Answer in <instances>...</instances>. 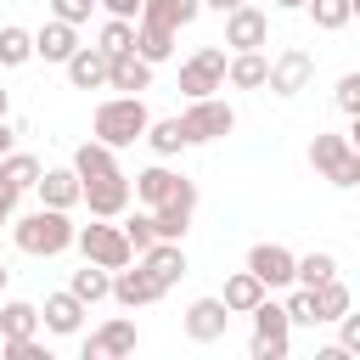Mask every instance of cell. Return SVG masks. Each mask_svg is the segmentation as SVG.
Masks as SVG:
<instances>
[{"instance_id": "6da1fadb", "label": "cell", "mask_w": 360, "mask_h": 360, "mask_svg": "<svg viewBox=\"0 0 360 360\" xmlns=\"http://www.w3.org/2000/svg\"><path fill=\"white\" fill-rule=\"evenodd\" d=\"M11 242L28 253V259H56L79 242V225L68 219V208H34L22 219H11Z\"/></svg>"}, {"instance_id": "7a4b0ae2", "label": "cell", "mask_w": 360, "mask_h": 360, "mask_svg": "<svg viewBox=\"0 0 360 360\" xmlns=\"http://www.w3.org/2000/svg\"><path fill=\"white\" fill-rule=\"evenodd\" d=\"M90 129H96V141H107V146H135V141H146L152 112H146L141 96H107V101L96 107Z\"/></svg>"}, {"instance_id": "3957f363", "label": "cell", "mask_w": 360, "mask_h": 360, "mask_svg": "<svg viewBox=\"0 0 360 360\" xmlns=\"http://www.w3.org/2000/svg\"><path fill=\"white\" fill-rule=\"evenodd\" d=\"M309 163H315V174H321L326 186H338V191H354V186H360V152H354L349 135L315 129V141H309Z\"/></svg>"}, {"instance_id": "277c9868", "label": "cell", "mask_w": 360, "mask_h": 360, "mask_svg": "<svg viewBox=\"0 0 360 360\" xmlns=\"http://www.w3.org/2000/svg\"><path fill=\"white\" fill-rule=\"evenodd\" d=\"M84 259H96V264H107V270H124V264H135V248H129V236H124V225H112V219H96V225H79V242H73Z\"/></svg>"}, {"instance_id": "5b68a950", "label": "cell", "mask_w": 360, "mask_h": 360, "mask_svg": "<svg viewBox=\"0 0 360 360\" xmlns=\"http://www.w3.org/2000/svg\"><path fill=\"white\" fill-rule=\"evenodd\" d=\"M225 68H231V56H225L219 45H202L197 56H186V62H180V90H186V101L225 90Z\"/></svg>"}, {"instance_id": "8992f818", "label": "cell", "mask_w": 360, "mask_h": 360, "mask_svg": "<svg viewBox=\"0 0 360 360\" xmlns=\"http://www.w3.org/2000/svg\"><path fill=\"white\" fill-rule=\"evenodd\" d=\"M180 124H186L191 146H202V141H219V135H231V129H236V112H231V101H219V96H197V101H186Z\"/></svg>"}, {"instance_id": "52a82bcc", "label": "cell", "mask_w": 360, "mask_h": 360, "mask_svg": "<svg viewBox=\"0 0 360 360\" xmlns=\"http://www.w3.org/2000/svg\"><path fill=\"white\" fill-rule=\"evenodd\" d=\"M309 79H315V56L304 51V45H287V51H276L270 56V96H281V101H292L298 90H309Z\"/></svg>"}, {"instance_id": "ba28073f", "label": "cell", "mask_w": 360, "mask_h": 360, "mask_svg": "<svg viewBox=\"0 0 360 360\" xmlns=\"http://www.w3.org/2000/svg\"><path fill=\"white\" fill-rule=\"evenodd\" d=\"M129 197H135V180H129L124 169H112V174H101V180H84V208H90V219H124V214H129Z\"/></svg>"}, {"instance_id": "9c48e42d", "label": "cell", "mask_w": 360, "mask_h": 360, "mask_svg": "<svg viewBox=\"0 0 360 360\" xmlns=\"http://www.w3.org/2000/svg\"><path fill=\"white\" fill-rule=\"evenodd\" d=\"M248 270H253L264 287H292V281H298V253L281 248V242H253V248H248Z\"/></svg>"}, {"instance_id": "30bf717a", "label": "cell", "mask_w": 360, "mask_h": 360, "mask_svg": "<svg viewBox=\"0 0 360 360\" xmlns=\"http://www.w3.org/2000/svg\"><path fill=\"white\" fill-rule=\"evenodd\" d=\"M135 343H141L135 321H129V315H112V321H101V326L84 338V360H118V354H135Z\"/></svg>"}, {"instance_id": "8fae6325", "label": "cell", "mask_w": 360, "mask_h": 360, "mask_svg": "<svg viewBox=\"0 0 360 360\" xmlns=\"http://www.w3.org/2000/svg\"><path fill=\"white\" fill-rule=\"evenodd\" d=\"M225 45L231 51H264L270 45V17L242 0L236 11H225Z\"/></svg>"}, {"instance_id": "7c38bea8", "label": "cell", "mask_w": 360, "mask_h": 360, "mask_svg": "<svg viewBox=\"0 0 360 360\" xmlns=\"http://www.w3.org/2000/svg\"><path fill=\"white\" fill-rule=\"evenodd\" d=\"M191 214H197V180H180V191H174L169 202H158V208H152V219H158V236H163V242H186V231H191Z\"/></svg>"}, {"instance_id": "4fadbf2b", "label": "cell", "mask_w": 360, "mask_h": 360, "mask_svg": "<svg viewBox=\"0 0 360 360\" xmlns=\"http://www.w3.org/2000/svg\"><path fill=\"white\" fill-rule=\"evenodd\" d=\"M225 326H231V304L225 298H191V309H186V338L191 343H219Z\"/></svg>"}, {"instance_id": "5bb4252c", "label": "cell", "mask_w": 360, "mask_h": 360, "mask_svg": "<svg viewBox=\"0 0 360 360\" xmlns=\"http://www.w3.org/2000/svg\"><path fill=\"white\" fill-rule=\"evenodd\" d=\"M112 298L124 304V309H141V304H158L163 298V287H158V276L135 259V270L124 264V270H112Z\"/></svg>"}, {"instance_id": "9a60e30c", "label": "cell", "mask_w": 360, "mask_h": 360, "mask_svg": "<svg viewBox=\"0 0 360 360\" xmlns=\"http://www.w3.org/2000/svg\"><path fill=\"white\" fill-rule=\"evenodd\" d=\"M84 309H90V304H84L73 287H62V292H51V298H45V309H39V315H45V332H51V338H73V332L84 326Z\"/></svg>"}, {"instance_id": "2e32d148", "label": "cell", "mask_w": 360, "mask_h": 360, "mask_svg": "<svg viewBox=\"0 0 360 360\" xmlns=\"http://www.w3.org/2000/svg\"><path fill=\"white\" fill-rule=\"evenodd\" d=\"M107 73H112V56H107L101 45H79V51L68 56V84H73V90H101Z\"/></svg>"}, {"instance_id": "e0dca14e", "label": "cell", "mask_w": 360, "mask_h": 360, "mask_svg": "<svg viewBox=\"0 0 360 360\" xmlns=\"http://www.w3.org/2000/svg\"><path fill=\"white\" fill-rule=\"evenodd\" d=\"M34 191H39L45 208H79V202H84V180H79L73 163H68V169H45Z\"/></svg>"}, {"instance_id": "ac0fdd59", "label": "cell", "mask_w": 360, "mask_h": 360, "mask_svg": "<svg viewBox=\"0 0 360 360\" xmlns=\"http://www.w3.org/2000/svg\"><path fill=\"white\" fill-rule=\"evenodd\" d=\"M79 51V22H62V17H51L39 34H34V56H45V62H62L68 68V56Z\"/></svg>"}, {"instance_id": "d6986e66", "label": "cell", "mask_w": 360, "mask_h": 360, "mask_svg": "<svg viewBox=\"0 0 360 360\" xmlns=\"http://www.w3.org/2000/svg\"><path fill=\"white\" fill-rule=\"evenodd\" d=\"M107 90H124V96L152 90V62H146L141 51H118V56H112V73H107Z\"/></svg>"}, {"instance_id": "ffe728a7", "label": "cell", "mask_w": 360, "mask_h": 360, "mask_svg": "<svg viewBox=\"0 0 360 360\" xmlns=\"http://www.w3.org/2000/svg\"><path fill=\"white\" fill-rule=\"evenodd\" d=\"M225 84H231V90H264V84H270V56H264V51H231Z\"/></svg>"}, {"instance_id": "44dd1931", "label": "cell", "mask_w": 360, "mask_h": 360, "mask_svg": "<svg viewBox=\"0 0 360 360\" xmlns=\"http://www.w3.org/2000/svg\"><path fill=\"white\" fill-rule=\"evenodd\" d=\"M141 264H146V270L158 276V287L169 292V287H174V281L186 276V248H180V242H163V236H158V242H152V248L141 253Z\"/></svg>"}, {"instance_id": "7402d4cb", "label": "cell", "mask_w": 360, "mask_h": 360, "mask_svg": "<svg viewBox=\"0 0 360 360\" xmlns=\"http://www.w3.org/2000/svg\"><path fill=\"white\" fill-rule=\"evenodd\" d=\"M180 180H186V174H174L169 163H152V169L135 174V197H141L146 208H158V202H169V197L180 191Z\"/></svg>"}, {"instance_id": "603a6c76", "label": "cell", "mask_w": 360, "mask_h": 360, "mask_svg": "<svg viewBox=\"0 0 360 360\" xmlns=\"http://www.w3.org/2000/svg\"><path fill=\"white\" fill-rule=\"evenodd\" d=\"M135 51L158 68V62H169L174 56V28H163V22H146V17H135Z\"/></svg>"}, {"instance_id": "cb8c5ba5", "label": "cell", "mask_w": 360, "mask_h": 360, "mask_svg": "<svg viewBox=\"0 0 360 360\" xmlns=\"http://www.w3.org/2000/svg\"><path fill=\"white\" fill-rule=\"evenodd\" d=\"M73 169H79V180H101V174H112L118 169V146H107V141H84L79 152H73Z\"/></svg>"}, {"instance_id": "d4e9b609", "label": "cell", "mask_w": 360, "mask_h": 360, "mask_svg": "<svg viewBox=\"0 0 360 360\" xmlns=\"http://www.w3.org/2000/svg\"><path fill=\"white\" fill-rule=\"evenodd\" d=\"M45 326V315L28 304V298H11V304H0V343L6 338H34Z\"/></svg>"}, {"instance_id": "484cf974", "label": "cell", "mask_w": 360, "mask_h": 360, "mask_svg": "<svg viewBox=\"0 0 360 360\" xmlns=\"http://www.w3.org/2000/svg\"><path fill=\"white\" fill-rule=\"evenodd\" d=\"M197 11H202V0H146V6H141V17H146V22H163V28H174V34H180V28H191V22H197Z\"/></svg>"}, {"instance_id": "4316f807", "label": "cell", "mask_w": 360, "mask_h": 360, "mask_svg": "<svg viewBox=\"0 0 360 360\" xmlns=\"http://www.w3.org/2000/svg\"><path fill=\"white\" fill-rule=\"evenodd\" d=\"M264 292H270V287H264V281H259L253 270H236V276L225 281V292H219V298L231 304V315H253V304H259Z\"/></svg>"}, {"instance_id": "83f0119b", "label": "cell", "mask_w": 360, "mask_h": 360, "mask_svg": "<svg viewBox=\"0 0 360 360\" xmlns=\"http://www.w3.org/2000/svg\"><path fill=\"white\" fill-rule=\"evenodd\" d=\"M146 146H152L158 158H180V152L191 146V135H186V124H180V118H152V129H146Z\"/></svg>"}, {"instance_id": "f1b7e54d", "label": "cell", "mask_w": 360, "mask_h": 360, "mask_svg": "<svg viewBox=\"0 0 360 360\" xmlns=\"http://www.w3.org/2000/svg\"><path fill=\"white\" fill-rule=\"evenodd\" d=\"M84 304H101V298H112V270L107 264H96V259H84V270H73V281H68Z\"/></svg>"}, {"instance_id": "f546056e", "label": "cell", "mask_w": 360, "mask_h": 360, "mask_svg": "<svg viewBox=\"0 0 360 360\" xmlns=\"http://www.w3.org/2000/svg\"><path fill=\"white\" fill-rule=\"evenodd\" d=\"M0 174H6L17 191H34V186H39V174H45V163H39L34 152H6V158H0Z\"/></svg>"}, {"instance_id": "4dcf8cb0", "label": "cell", "mask_w": 360, "mask_h": 360, "mask_svg": "<svg viewBox=\"0 0 360 360\" xmlns=\"http://www.w3.org/2000/svg\"><path fill=\"white\" fill-rule=\"evenodd\" d=\"M253 332H259V338H287V332H292V315H287V304H276V298L264 292V298L253 304Z\"/></svg>"}, {"instance_id": "1f68e13d", "label": "cell", "mask_w": 360, "mask_h": 360, "mask_svg": "<svg viewBox=\"0 0 360 360\" xmlns=\"http://www.w3.org/2000/svg\"><path fill=\"white\" fill-rule=\"evenodd\" d=\"M22 62H34V34L6 22L0 28V68H22Z\"/></svg>"}, {"instance_id": "d6a6232c", "label": "cell", "mask_w": 360, "mask_h": 360, "mask_svg": "<svg viewBox=\"0 0 360 360\" xmlns=\"http://www.w3.org/2000/svg\"><path fill=\"white\" fill-rule=\"evenodd\" d=\"M96 45H101L107 56L135 51V17H107V22H101V34H96Z\"/></svg>"}, {"instance_id": "836d02e7", "label": "cell", "mask_w": 360, "mask_h": 360, "mask_svg": "<svg viewBox=\"0 0 360 360\" xmlns=\"http://www.w3.org/2000/svg\"><path fill=\"white\" fill-rule=\"evenodd\" d=\"M332 276H338V259H332L326 248L298 253V287H321V281H332Z\"/></svg>"}, {"instance_id": "e575fe53", "label": "cell", "mask_w": 360, "mask_h": 360, "mask_svg": "<svg viewBox=\"0 0 360 360\" xmlns=\"http://www.w3.org/2000/svg\"><path fill=\"white\" fill-rule=\"evenodd\" d=\"M315 309H321V326H326V321H338V315L349 309V287H343L338 276H332V281H321V287H315Z\"/></svg>"}, {"instance_id": "d590c367", "label": "cell", "mask_w": 360, "mask_h": 360, "mask_svg": "<svg viewBox=\"0 0 360 360\" xmlns=\"http://www.w3.org/2000/svg\"><path fill=\"white\" fill-rule=\"evenodd\" d=\"M304 11H309V17H315V28H326V34H338V28L354 17V6H349V0H309Z\"/></svg>"}, {"instance_id": "8d00e7d4", "label": "cell", "mask_w": 360, "mask_h": 360, "mask_svg": "<svg viewBox=\"0 0 360 360\" xmlns=\"http://www.w3.org/2000/svg\"><path fill=\"white\" fill-rule=\"evenodd\" d=\"M124 236H129V248H135V259L158 242V219H152V208L146 214H124Z\"/></svg>"}, {"instance_id": "74e56055", "label": "cell", "mask_w": 360, "mask_h": 360, "mask_svg": "<svg viewBox=\"0 0 360 360\" xmlns=\"http://www.w3.org/2000/svg\"><path fill=\"white\" fill-rule=\"evenodd\" d=\"M287 315H292V326H321L315 287H298V281H292V292H287Z\"/></svg>"}, {"instance_id": "f35d334b", "label": "cell", "mask_w": 360, "mask_h": 360, "mask_svg": "<svg viewBox=\"0 0 360 360\" xmlns=\"http://www.w3.org/2000/svg\"><path fill=\"white\" fill-rule=\"evenodd\" d=\"M0 360H51V349L39 343V332L34 338H6L0 343Z\"/></svg>"}, {"instance_id": "ab89813d", "label": "cell", "mask_w": 360, "mask_h": 360, "mask_svg": "<svg viewBox=\"0 0 360 360\" xmlns=\"http://www.w3.org/2000/svg\"><path fill=\"white\" fill-rule=\"evenodd\" d=\"M332 101H338V112H349V118H354V112H360V73H343V79H338V90H332Z\"/></svg>"}, {"instance_id": "60d3db41", "label": "cell", "mask_w": 360, "mask_h": 360, "mask_svg": "<svg viewBox=\"0 0 360 360\" xmlns=\"http://www.w3.org/2000/svg\"><path fill=\"white\" fill-rule=\"evenodd\" d=\"M287 349H292V338H259V332H253V343H248L253 360H287Z\"/></svg>"}, {"instance_id": "b9f144b4", "label": "cell", "mask_w": 360, "mask_h": 360, "mask_svg": "<svg viewBox=\"0 0 360 360\" xmlns=\"http://www.w3.org/2000/svg\"><path fill=\"white\" fill-rule=\"evenodd\" d=\"M96 6H101V0H51V17H62V22H90Z\"/></svg>"}, {"instance_id": "7bdbcfd3", "label": "cell", "mask_w": 360, "mask_h": 360, "mask_svg": "<svg viewBox=\"0 0 360 360\" xmlns=\"http://www.w3.org/2000/svg\"><path fill=\"white\" fill-rule=\"evenodd\" d=\"M338 343H343L349 354H360V315H354V309L338 315Z\"/></svg>"}, {"instance_id": "ee69618b", "label": "cell", "mask_w": 360, "mask_h": 360, "mask_svg": "<svg viewBox=\"0 0 360 360\" xmlns=\"http://www.w3.org/2000/svg\"><path fill=\"white\" fill-rule=\"evenodd\" d=\"M17 197H22V191L0 174V225H11V219H17Z\"/></svg>"}, {"instance_id": "f6af8a7d", "label": "cell", "mask_w": 360, "mask_h": 360, "mask_svg": "<svg viewBox=\"0 0 360 360\" xmlns=\"http://www.w3.org/2000/svg\"><path fill=\"white\" fill-rule=\"evenodd\" d=\"M141 6H146V0H101L107 17H141Z\"/></svg>"}, {"instance_id": "bcb514c9", "label": "cell", "mask_w": 360, "mask_h": 360, "mask_svg": "<svg viewBox=\"0 0 360 360\" xmlns=\"http://www.w3.org/2000/svg\"><path fill=\"white\" fill-rule=\"evenodd\" d=\"M11 141H17V135H11V129H6V118H0V158L11 152Z\"/></svg>"}, {"instance_id": "7dc6e473", "label": "cell", "mask_w": 360, "mask_h": 360, "mask_svg": "<svg viewBox=\"0 0 360 360\" xmlns=\"http://www.w3.org/2000/svg\"><path fill=\"white\" fill-rule=\"evenodd\" d=\"M309 0H276V11H304Z\"/></svg>"}, {"instance_id": "c3c4849f", "label": "cell", "mask_w": 360, "mask_h": 360, "mask_svg": "<svg viewBox=\"0 0 360 360\" xmlns=\"http://www.w3.org/2000/svg\"><path fill=\"white\" fill-rule=\"evenodd\" d=\"M202 6H214V11H236L242 0H202Z\"/></svg>"}, {"instance_id": "681fc988", "label": "cell", "mask_w": 360, "mask_h": 360, "mask_svg": "<svg viewBox=\"0 0 360 360\" xmlns=\"http://www.w3.org/2000/svg\"><path fill=\"white\" fill-rule=\"evenodd\" d=\"M349 141H354V152H360V112H354V124H349Z\"/></svg>"}, {"instance_id": "f907efd6", "label": "cell", "mask_w": 360, "mask_h": 360, "mask_svg": "<svg viewBox=\"0 0 360 360\" xmlns=\"http://www.w3.org/2000/svg\"><path fill=\"white\" fill-rule=\"evenodd\" d=\"M6 112H11V96H6V90H0V118H6Z\"/></svg>"}, {"instance_id": "816d5d0a", "label": "cell", "mask_w": 360, "mask_h": 360, "mask_svg": "<svg viewBox=\"0 0 360 360\" xmlns=\"http://www.w3.org/2000/svg\"><path fill=\"white\" fill-rule=\"evenodd\" d=\"M6 276H11V270H6V264H0V287H6Z\"/></svg>"}, {"instance_id": "f5cc1de1", "label": "cell", "mask_w": 360, "mask_h": 360, "mask_svg": "<svg viewBox=\"0 0 360 360\" xmlns=\"http://www.w3.org/2000/svg\"><path fill=\"white\" fill-rule=\"evenodd\" d=\"M349 6H354V17H360V0H349Z\"/></svg>"}, {"instance_id": "db71d44e", "label": "cell", "mask_w": 360, "mask_h": 360, "mask_svg": "<svg viewBox=\"0 0 360 360\" xmlns=\"http://www.w3.org/2000/svg\"><path fill=\"white\" fill-rule=\"evenodd\" d=\"M354 191H360V186H354Z\"/></svg>"}]
</instances>
